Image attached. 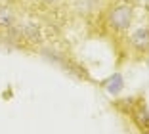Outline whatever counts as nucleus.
Segmentation results:
<instances>
[{"label":"nucleus","mask_w":149,"mask_h":134,"mask_svg":"<svg viewBox=\"0 0 149 134\" xmlns=\"http://www.w3.org/2000/svg\"><path fill=\"white\" fill-rule=\"evenodd\" d=\"M105 21L113 33H118V35L126 33L134 21V8L130 4H124V2H117L107 10Z\"/></svg>","instance_id":"f257e3e1"},{"label":"nucleus","mask_w":149,"mask_h":134,"mask_svg":"<svg viewBox=\"0 0 149 134\" xmlns=\"http://www.w3.org/2000/svg\"><path fill=\"white\" fill-rule=\"evenodd\" d=\"M128 44L138 56H149V25L134 29V33L128 36Z\"/></svg>","instance_id":"f03ea898"},{"label":"nucleus","mask_w":149,"mask_h":134,"mask_svg":"<svg viewBox=\"0 0 149 134\" xmlns=\"http://www.w3.org/2000/svg\"><path fill=\"white\" fill-rule=\"evenodd\" d=\"M103 86H105V92H109V94H113V96L120 94V90L124 88L123 75H120V73H113L105 82H103Z\"/></svg>","instance_id":"7ed1b4c3"},{"label":"nucleus","mask_w":149,"mask_h":134,"mask_svg":"<svg viewBox=\"0 0 149 134\" xmlns=\"http://www.w3.org/2000/svg\"><path fill=\"white\" fill-rule=\"evenodd\" d=\"M13 25V13L10 12V8L0 6V29H10Z\"/></svg>","instance_id":"20e7f679"},{"label":"nucleus","mask_w":149,"mask_h":134,"mask_svg":"<svg viewBox=\"0 0 149 134\" xmlns=\"http://www.w3.org/2000/svg\"><path fill=\"white\" fill-rule=\"evenodd\" d=\"M115 2H123V0H115Z\"/></svg>","instance_id":"39448f33"},{"label":"nucleus","mask_w":149,"mask_h":134,"mask_svg":"<svg viewBox=\"0 0 149 134\" xmlns=\"http://www.w3.org/2000/svg\"><path fill=\"white\" fill-rule=\"evenodd\" d=\"M46 2H54V0H46Z\"/></svg>","instance_id":"423d86ee"}]
</instances>
